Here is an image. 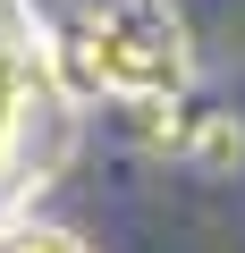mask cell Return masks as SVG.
<instances>
[{
  "instance_id": "cell-1",
  "label": "cell",
  "mask_w": 245,
  "mask_h": 253,
  "mask_svg": "<svg viewBox=\"0 0 245 253\" xmlns=\"http://www.w3.org/2000/svg\"><path fill=\"white\" fill-rule=\"evenodd\" d=\"M76 76L110 101H136V110H161V101H186L195 84V34L169 0H101V9L76 17Z\"/></svg>"
},
{
  "instance_id": "cell-2",
  "label": "cell",
  "mask_w": 245,
  "mask_h": 253,
  "mask_svg": "<svg viewBox=\"0 0 245 253\" xmlns=\"http://www.w3.org/2000/svg\"><path fill=\"white\" fill-rule=\"evenodd\" d=\"M0 253H93V245H85V236H68V228L26 219V228H0Z\"/></svg>"
}]
</instances>
